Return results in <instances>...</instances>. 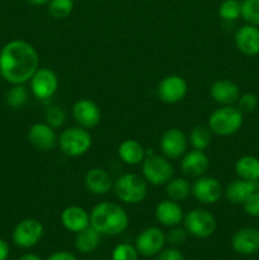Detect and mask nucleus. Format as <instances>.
<instances>
[{
    "label": "nucleus",
    "instance_id": "obj_1",
    "mask_svg": "<svg viewBox=\"0 0 259 260\" xmlns=\"http://www.w3.org/2000/svg\"><path fill=\"white\" fill-rule=\"evenodd\" d=\"M38 68L40 57L37 50L27 41H9L0 50L2 76L12 85L29 81Z\"/></svg>",
    "mask_w": 259,
    "mask_h": 260
},
{
    "label": "nucleus",
    "instance_id": "obj_2",
    "mask_svg": "<svg viewBox=\"0 0 259 260\" xmlns=\"http://www.w3.org/2000/svg\"><path fill=\"white\" fill-rule=\"evenodd\" d=\"M90 226L101 235L117 236L128 226V215L114 202H101L90 212Z\"/></svg>",
    "mask_w": 259,
    "mask_h": 260
},
{
    "label": "nucleus",
    "instance_id": "obj_3",
    "mask_svg": "<svg viewBox=\"0 0 259 260\" xmlns=\"http://www.w3.org/2000/svg\"><path fill=\"white\" fill-rule=\"evenodd\" d=\"M113 190L116 197L127 205L141 203L147 196V182L144 177L127 173L117 178L113 183Z\"/></svg>",
    "mask_w": 259,
    "mask_h": 260
},
{
    "label": "nucleus",
    "instance_id": "obj_4",
    "mask_svg": "<svg viewBox=\"0 0 259 260\" xmlns=\"http://www.w3.org/2000/svg\"><path fill=\"white\" fill-rule=\"evenodd\" d=\"M244 114L233 106H222L208 117V127L217 136H231L241 128Z\"/></svg>",
    "mask_w": 259,
    "mask_h": 260
},
{
    "label": "nucleus",
    "instance_id": "obj_5",
    "mask_svg": "<svg viewBox=\"0 0 259 260\" xmlns=\"http://www.w3.org/2000/svg\"><path fill=\"white\" fill-rule=\"evenodd\" d=\"M91 142L93 139L88 129L75 126L63 129L58 136L57 144L63 154L71 157H78L90 150Z\"/></svg>",
    "mask_w": 259,
    "mask_h": 260
},
{
    "label": "nucleus",
    "instance_id": "obj_6",
    "mask_svg": "<svg viewBox=\"0 0 259 260\" xmlns=\"http://www.w3.org/2000/svg\"><path fill=\"white\" fill-rule=\"evenodd\" d=\"M142 177L152 185H165L174 177V168L165 156L149 152L142 161Z\"/></svg>",
    "mask_w": 259,
    "mask_h": 260
},
{
    "label": "nucleus",
    "instance_id": "obj_7",
    "mask_svg": "<svg viewBox=\"0 0 259 260\" xmlns=\"http://www.w3.org/2000/svg\"><path fill=\"white\" fill-rule=\"evenodd\" d=\"M184 229L197 239H207L216 231L215 216L203 208H195L184 216Z\"/></svg>",
    "mask_w": 259,
    "mask_h": 260
},
{
    "label": "nucleus",
    "instance_id": "obj_8",
    "mask_svg": "<svg viewBox=\"0 0 259 260\" xmlns=\"http://www.w3.org/2000/svg\"><path fill=\"white\" fill-rule=\"evenodd\" d=\"M43 225L36 218H24L17 223L12 234L13 243L20 249H29L37 245L43 236Z\"/></svg>",
    "mask_w": 259,
    "mask_h": 260
},
{
    "label": "nucleus",
    "instance_id": "obj_9",
    "mask_svg": "<svg viewBox=\"0 0 259 260\" xmlns=\"http://www.w3.org/2000/svg\"><path fill=\"white\" fill-rule=\"evenodd\" d=\"M33 95L40 101L52 98L58 89V78L53 70L48 68H38L29 80Z\"/></svg>",
    "mask_w": 259,
    "mask_h": 260
},
{
    "label": "nucleus",
    "instance_id": "obj_10",
    "mask_svg": "<svg viewBox=\"0 0 259 260\" xmlns=\"http://www.w3.org/2000/svg\"><path fill=\"white\" fill-rule=\"evenodd\" d=\"M187 81L179 75H168L157 85V96L165 104H177L187 95Z\"/></svg>",
    "mask_w": 259,
    "mask_h": 260
},
{
    "label": "nucleus",
    "instance_id": "obj_11",
    "mask_svg": "<svg viewBox=\"0 0 259 260\" xmlns=\"http://www.w3.org/2000/svg\"><path fill=\"white\" fill-rule=\"evenodd\" d=\"M188 140L184 132L177 127L167 129L160 139V150L163 155L169 160L182 157L187 152Z\"/></svg>",
    "mask_w": 259,
    "mask_h": 260
},
{
    "label": "nucleus",
    "instance_id": "obj_12",
    "mask_svg": "<svg viewBox=\"0 0 259 260\" xmlns=\"http://www.w3.org/2000/svg\"><path fill=\"white\" fill-rule=\"evenodd\" d=\"M167 243V236L159 228H147L137 235L136 246L142 256L157 255Z\"/></svg>",
    "mask_w": 259,
    "mask_h": 260
},
{
    "label": "nucleus",
    "instance_id": "obj_13",
    "mask_svg": "<svg viewBox=\"0 0 259 260\" xmlns=\"http://www.w3.org/2000/svg\"><path fill=\"white\" fill-rule=\"evenodd\" d=\"M73 117L78 126L85 129H90L101 123L102 113L95 102L88 98H83L74 103Z\"/></svg>",
    "mask_w": 259,
    "mask_h": 260
},
{
    "label": "nucleus",
    "instance_id": "obj_14",
    "mask_svg": "<svg viewBox=\"0 0 259 260\" xmlns=\"http://www.w3.org/2000/svg\"><path fill=\"white\" fill-rule=\"evenodd\" d=\"M223 193L222 184L213 177H198L192 185V194L203 205L218 202Z\"/></svg>",
    "mask_w": 259,
    "mask_h": 260
},
{
    "label": "nucleus",
    "instance_id": "obj_15",
    "mask_svg": "<svg viewBox=\"0 0 259 260\" xmlns=\"http://www.w3.org/2000/svg\"><path fill=\"white\" fill-rule=\"evenodd\" d=\"M28 141L40 151H50L57 145V135L55 128L47 123H35L28 129Z\"/></svg>",
    "mask_w": 259,
    "mask_h": 260
},
{
    "label": "nucleus",
    "instance_id": "obj_16",
    "mask_svg": "<svg viewBox=\"0 0 259 260\" xmlns=\"http://www.w3.org/2000/svg\"><path fill=\"white\" fill-rule=\"evenodd\" d=\"M231 246L241 255H251L259 250V230L255 228H241L231 239Z\"/></svg>",
    "mask_w": 259,
    "mask_h": 260
},
{
    "label": "nucleus",
    "instance_id": "obj_17",
    "mask_svg": "<svg viewBox=\"0 0 259 260\" xmlns=\"http://www.w3.org/2000/svg\"><path fill=\"white\" fill-rule=\"evenodd\" d=\"M235 46L243 55H259V27L245 24L235 35Z\"/></svg>",
    "mask_w": 259,
    "mask_h": 260
},
{
    "label": "nucleus",
    "instance_id": "obj_18",
    "mask_svg": "<svg viewBox=\"0 0 259 260\" xmlns=\"http://www.w3.org/2000/svg\"><path fill=\"white\" fill-rule=\"evenodd\" d=\"M210 94L213 101L220 106H233L240 98V89L234 81L221 79L211 85Z\"/></svg>",
    "mask_w": 259,
    "mask_h": 260
},
{
    "label": "nucleus",
    "instance_id": "obj_19",
    "mask_svg": "<svg viewBox=\"0 0 259 260\" xmlns=\"http://www.w3.org/2000/svg\"><path fill=\"white\" fill-rule=\"evenodd\" d=\"M210 167V159L205 151L201 150H192L189 152H185L180 161V169L188 177L198 178L202 177L207 172Z\"/></svg>",
    "mask_w": 259,
    "mask_h": 260
},
{
    "label": "nucleus",
    "instance_id": "obj_20",
    "mask_svg": "<svg viewBox=\"0 0 259 260\" xmlns=\"http://www.w3.org/2000/svg\"><path fill=\"white\" fill-rule=\"evenodd\" d=\"M155 218L160 225L173 228L179 225L184 216L179 203L172 200H165L157 203L155 207Z\"/></svg>",
    "mask_w": 259,
    "mask_h": 260
},
{
    "label": "nucleus",
    "instance_id": "obj_21",
    "mask_svg": "<svg viewBox=\"0 0 259 260\" xmlns=\"http://www.w3.org/2000/svg\"><path fill=\"white\" fill-rule=\"evenodd\" d=\"M61 223L71 233H80L90 226V215L79 206H69L61 213Z\"/></svg>",
    "mask_w": 259,
    "mask_h": 260
},
{
    "label": "nucleus",
    "instance_id": "obj_22",
    "mask_svg": "<svg viewBox=\"0 0 259 260\" xmlns=\"http://www.w3.org/2000/svg\"><path fill=\"white\" fill-rule=\"evenodd\" d=\"M84 185L91 194L104 196L113 188V180L104 169L93 168L85 174Z\"/></svg>",
    "mask_w": 259,
    "mask_h": 260
},
{
    "label": "nucleus",
    "instance_id": "obj_23",
    "mask_svg": "<svg viewBox=\"0 0 259 260\" xmlns=\"http://www.w3.org/2000/svg\"><path fill=\"white\" fill-rule=\"evenodd\" d=\"M258 189V185L255 182H249L245 179L233 180L230 184L226 187L225 196L228 201L234 205H243L246 198Z\"/></svg>",
    "mask_w": 259,
    "mask_h": 260
},
{
    "label": "nucleus",
    "instance_id": "obj_24",
    "mask_svg": "<svg viewBox=\"0 0 259 260\" xmlns=\"http://www.w3.org/2000/svg\"><path fill=\"white\" fill-rule=\"evenodd\" d=\"M118 156L124 164L127 165H139L146 157V151L144 146L136 140H124L118 147Z\"/></svg>",
    "mask_w": 259,
    "mask_h": 260
},
{
    "label": "nucleus",
    "instance_id": "obj_25",
    "mask_svg": "<svg viewBox=\"0 0 259 260\" xmlns=\"http://www.w3.org/2000/svg\"><path fill=\"white\" fill-rule=\"evenodd\" d=\"M235 172L240 179L258 183L259 180V159L253 155H244L238 159Z\"/></svg>",
    "mask_w": 259,
    "mask_h": 260
},
{
    "label": "nucleus",
    "instance_id": "obj_26",
    "mask_svg": "<svg viewBox=\"0 0 259 260\" xmlns=\"http://www.w3.org/2000/svg\"><path fill=\"white\" fill-rule=\"evenodd\" d=\"M102 235L91 226H88L83 231L76 234L75 236V248L76 250L83 254L93 253L101 244Z\"/></svg>",
    "mask_w": 259,
    "mask_h": 260
},
{
    "label": "nucleus",
    "instance_id": "obj_27",
    "mask_svg": "<svg viewBox=\"0 0 259 260\" xmlns=\"http://www.w3.org/2000/svg\"><path fill=\"white\" fill-rule=\"evenodd\" d=\"M165 185H167L165 193H167L168 198L175 201V202H182L192 193V187L188 180L183 179V178H173Z\"/></svg>",
    "mask_w": 259,
    "mask_h": 260
},
{
    "label": "nucleus",
    "instance_id": "obj_28",
    "mask_svg": "<svg viewBox=\"0 0 259 260\" xmlns=\"http://www.w3.org/2000/svg\"><path fill=\"white\" fill-rule=\"evenodd\" d=\"M189 142L195 150H203L207 149L212 142V131L208 126H196L190 131Z\"/></svg>",
    "mask_w": 259,
    "mask_h": 260
},
{
    "label": "nucleus",
    "instance_id": "obj_29",
    "mask_svg": "<svg viewBox=\"0 0 259 260\" xmlns=\"http://www.w3.org/2000/svg\"><path fill=\"white\" fill-rule=\"evenodd\" d=\"M28 101V91L25 89L24 84L19 85H13L9 90L7 91L5 95V102L8 107L12 109H20L25 106Z\"/></svg>",
    "mask_w": 259,
    "mask_h": 260
},
{
    "label": "nucleus",
    "instance_id": "obj_30",
    "mask_svg": "<svg viewBox=\"0 0 259 260\" xmlns=\"http://www.w3.org/2000/svg\"><path fill=\"white\" fill-rule=\"evenodd\" d=\"M218 15L225 22H235L241 17L240 0H223L218 7Z\"/></svg>",
    "mask_w": 259,
    "mask_h": 260
},
{
    "label": "nucleus",
    "instance_id": "obj_31",
    "mask_svg": "<svg viewBox=\"0 0 259 260\" xmlns=\"http://www.w3.org/2000/svg\"><path fill=\"white\" fill-rule=\"evenodd\" d=\"M74 0H50L48 13L55 19H65L73 13Z\"/></svg>",
    "mask_w": 259,
    "mask_h": 260
},
{
    "label": "nucleus",
    "instance_id": "obj_32",
    "mask_svg": "<svg viewBox=\"0 0 259 260\" xmlns=\"http://www.w3.org/2000/svg\"><path fill=\"white\" fill-rule=\"evenodd\" d=\"M241 18L245 20L246 24L259 27V0H243Z\"/></svg>",
    "mask_w": 259,
    "mask_h": 260
},
{
    "label": "nucleus",
    "instance_id": "obj_33",
    "mask_svg": "<svg viewBox=\"0 0 259 260\" xmlns=\"http://www.w3.org/2000/svg\"><path fill=\"white\" fill-rule=\"evenodd\" d=\"M65 118H66L65 111L58 106H51L45 111L46 123L55 129L58 128V127H61L63 123H65Z\"/></svg>",
    "mask_w": 259,
    "mask_h": 260
},
{
    "label": "nucleus",
    "instance_id": "obj_34",
    "mask_svg": "<svg viewBox=\"0 0 259 260\" xmlns=\"http://www.w3.org/2000/svg\"><path fill=\"white\" fill-rule=\"evenodd\" d=\"M139 251L130 244H118L112 251V260H137Z\"/></svg>",
    "mask_w": 259,
    "mask_h": 260
},
{
    "label": "nucleus",
    "instance_id": "obj_35",
    "mask_svg": "<svg viewBox=\"0 0 259 260\" xmlns=\"http://www.w3.org/2000/svg\"><path fill=\"white\" fill-rule=\"evenodd\" d=\"M238 107L236 108L241 112V113H251L255 111L258 107V96L254 93H244L241 94L239 101L236 102Z\"/></svg>",
    "mask_w": 259,
    "mask_h": 260
},
{
    "label": "nucleus",
    "instance_id": "obj_36",
    "mask_svg": "<svg viewBox=\"0 0 259 260\" xmlns=\"http://www.w3.org/2000/svg\"><path fill=\"white\" fill-rule=\"evenodd\" d=\"M244 211L246 215L253 216V217H259V190L256 189L255 192L251 193L245 202L243 203Z\"/></svg>",
    "mask_w": 259,
    "mask_h": 260
},
{
    "label": "nucleus",
    "instance_id": "obj_37",
    "mask_svg": "<svg viewBox=\"0 0 259 260\" xmlns=\"http://www.w3.org/2000/svg\"><path fill=\"white\" fill-rule=\"evenodd\" d=\"M165 236H167L168 243L172 244L173 246H178L184 243L185 239H187V230L182 228H178V226H173V228H170L169 233Z\"/></svg>",
    "mask_w": 259,
    "mask_h": 260
},
{
    "label": "nucleus",
    "instance_id": "obj_38",
    "mask_svg": "<svg viewBox=\"0 0 259 260\" xmlns=\"http://www.w3.org/2000/svg\"><path fill=\"white\" fill-rule=\"evenodd\" d=\"M156 260H184V256H183V254L178 249L169 248L160 251Z\"/></svg>",
    "mask_w": 259,
    "mask_h": 260
},
{
    "label": "nucleus",
    "instance_id": "obj_39",
    "mask_svg": "<svg viewBox=\"0 0 259 260\" xmlns=\"http://www.w3.org/2000/svg\"><path fill=\"white\" fill-rule=\"evenodd\" d=\"M47 260H78V258L69 251H56L48 256Z\"/></svg>",
    "mask_w": 259,
    "mask_h": 260
},
{
    "label": "nucleus",
    "instance_id": "obj_40",
    "mask_svg": "<svg viewBox=\"0 0 259 260\" xmlns=\"http://www.w3.org/2000/svg\"><path fill=\"white\" fill-rule=\"evenodd\" d=\"M9 253H10V249L9 245L5 240L0 239V260H7L9 258Z\"/></svg>",
    "mask_w": 259,
    "mask_h": 260
},
{
    "label": "nucleus",
    "instance_id": "obj_41",
    "mask_svg": "<svg viewBox=\"0 0 259 260\" xmlns=\"http://www.w3.org/2000/svg\"><path fill=\"white\" fill-rule=\"evenodd\" d=\"M18 260H42V259H41L38 255H36V254L27 253V254H23V255Z\"/></svg>",
    "mask_w": 259,
    "mask_h": 260
},
{
    "label": "nucleus",
    "instance_id": "obj_42",
    "mask_svg": "<svg viewBox=\"0 0 259 260\" xmlns=\"http://www.w3.org/2000/svg\"><path fill=\"white\" fill-rule=\"evenodd\" d=\"M30 5H35V7H42L50 3V0H27Z\"/></svg>",
    "mask_w": 259,
    "mask_h": 260
},
{
    "label": "nucleus",
    "instance_id": "obj_43",
    "mask_svg": "<svg viewBox=\"0 0 259 260\" xmlns=\"http://www.w3.org/2000/svg\"><path fill=\"white\" fill-rule=\"evenodd\" d=\"M256 185H258V190H259V180H258V183H256Z\"/></svg>",
    "mask_w": 259,
    "mask_h": 260
},
{
    "label": "nucleus",
    "instance_id": "obj_44",
    "mask_svg": "<svg viewBox=\"0 0 259 260\" xmlns=\"http://www.w3.org/2000/svg\"><path fill=\"white\" fill-rule=\"evenodd\" d=\"M3 78V76H2V71H0V79H2Z\"/></svg>",
    "mask_w": 259,
    "mask_h": 260
}]
</instances>
